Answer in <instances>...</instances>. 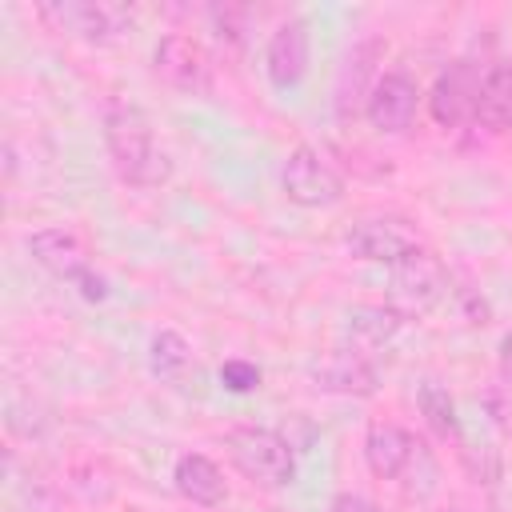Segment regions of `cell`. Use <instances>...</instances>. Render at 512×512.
<instances>
[{
  "mask_svg": "<svg viewBox=\"0 0 512 512\" xmlns=\"http://www.w3.org/2000/svg\"><path fill=\"white\" fill-rule=\"evenodd\" d=\"M416 104H420V88L408 72H384L372 80L368 88V100H364V116L376 132H388V136H400L412 128L416 120Z\"/></svg>",
  "mask_w": 512,
  "mask_h": 512,
  "instance_id": "30bf717a",
  "label": "cell"
},
{
  "mask_svg": "<svg viewBox=\"0 0 512 512\" xmlns=\"http://www.w3.org/2000/svg\"><path fill=\"white\" fill-rule=\"evenodd\" d=\"M172 484L184 500L200 504V508H216L224 504L228 488H224V472L216 468V460H208L204 452H184L172 468Z\"/></svg>",
  "mask_w": 512,
  "mask_h": 512,
  "instance_id": "5bb4252c",
  "label": "cell"
},
{
  "mask_svg": "<svg viewBox=\"0 0 512 512\" xmlns=\"http://www.w3.org/2000/svg\"><path fill=\"white\" fill-rule=\"evenodd\" d=\"M372 56H376V44H364V48H356V52L344 60V68H340V84H336V108L344 104L348 88H352L356 96L364 92V76L372 72Z\"/></svg>",
  "mask_w": 512,
  "mask_h": 512,
  "instance_id": "d6986e66",
  "label": "cell"
},
{
  "mask_svg": "<svg viewBox=\"0 0 512 512\" xmlns=\"http://www.w3.org/2000/svg\"><path fill=\"white\" fill-rule=\"evenodd\" d=\"M28 252H32V260H36L44 272H52V276H60V280H72V284L92 268V244H88V236H84L80 228H72V224L36 228V232L28 236Z\"/></svg>",
  "mask_w": 512,
  "mask_h": 512,
  "instance_id": "8fae6325",
  "label": "cell"
},
{
  "mask_svg": "<svg viewBox=\"0 0 512 512\" xmlns=\"http://www.w3.org/2000/svg\"><path fill=\"white\" fill-rule=\"evenodd\" d=\"M152 68L176 92H188V96L212 92V56L196 36H184V32L160 36V44L152 52Z\"/></svg>",
  "mask_w": 512,
  "mask_h": 512,
  "instance_id": "8992f818",
  "label": "cell"
},
{
  "mask_svg": "<svg viewBox=\"0 0 512 512\" xmlns=\"http://www.w3.org/2000/svg\"><path fill=\"white\" fill-rule=\"evenodd\" d=\"M448 512H456V508H448Z\"/></svg>",
  "mask_w": 512,
  "mask_h": 512,
  "instance_id": "484cf974",
  "label": "cell"
},
{
  "mask_svg": "<svg viewBox=\"0 0 512 512\" xmlns=\"http://www.w3.org/2000/svg\"><path fill=\"white\" fill-rule=\"evenodd\" d=\"M444 296H448V268H444V260L432 248L416 244L408 256H400L392 264V276H388V308H396L404 320L428 316Z\"/></svg>",
  "mask_w": 512,
  "mask_h": 512,
  "instance_id": "7a4b0ae2",
  "label": "cell"
},
{
  "mask_svg": "<svg viewBox=\"0 0 512 512\" xmlns=\"http://www.w3.org/2000/svg\"><path fill=\"white\" fill-rule=\"evenodd\" d=\"M404 328V316L388 304H356L348 308V340L356 352H376V348H388Z\"/></svg>",
  "mask_w": 512,
  "mask_h": 512,
  "instance_id": "9a60e30c",
  "label": "cell"
},
{
  "mask_svg": "<svg viewBox=\"0 0 512 512\" xmlns=\"http://www.w3.org/2000/svg\"><path fill=\"white\" fill-rule=\"evenodd\" d=\"M308 64H312L308 20L292 16V20H284V24L268 36V48H264V72H268V80H272L276 92H288V88H296V84L308 76Z\"/></svg>",
  "mask_w": 512,
  "mask_h": 512,
  "instance_id": "7c38bea8",
  "label": "cell"
},
{
  "mask_svg": "<svg viewBox=\"0 0 512 512\" xmlns=\"http://www.w3.org/2000/svg\"><path fill=\"white\" fill-rule=\"evenodd\" d=\"M500 376L504 384H512V332L500 340Z\"/></svg>",
  "mask_w": 512,
  "mask_h": 512,
  "instance_id": "d4e9b609",
  "label": "cell"
},
{
  "mask_svg": "<svg viewBox=\"0 0 512 512\" xmlns=\"http://www.w3.org/2000/svg\"><path fill=\"white\" fill-rule=\"evenodd\" d=\"M36 12L56 32H68L88 44H108L132 24V12L124 4H104V0H52L40 4Z\"/></svg>",
  "mask_w": 512,
  "mask_h": 512,
  "instance_id": "277c9868",
  "label": "cell"
},
{
  "mask_svg": "<svg viewBox=\"0 0 512 512\" xmlns=\"http://www.w3.org/2000/svg\"><path fill=\"white\" fill-rule=\"evenodd\" d=\"M332 512H380L372 500H364V496H352V492H340L336 500H332Z\"/></svg>",
  "mask_w": 512,
  "mask_h": 512,
  "instance_id": "cb8c5ba5",
  "label": "cell"
},
{
  "mask_svg": "<svg viewBox=\"0 0 512 512\" xmlns=\"http://www.w3.org/2000/svg\"><path fill=\"white\" fill-rule=\"evenodd\" d=\"M224 448H228V460H232L252 484L288 488V484L296 480V452H292V444H288L276 428H256V424L232 428V432L224 436Z\"/></svg>",
  "mask_w": 512,
  "mask_h": 512,
  "instance_id": "3957f363",
  "label": "cell"
},
{
  "mask_svg": "<svg viewBox=\"0 0 512 512\" xmlns=\"http://www.w3.org/2000/svg\"><path fill=\"white\" fill-rule=\"evenodd\" d=\"M260 380H264L260 364H252V360H244V356H232V360H224V364H220V384H224L228 392H236V396L256 392V388H260Z\"/></svg>",
  "mask_w": 512,
  "mask_h": 512,
  "instance_id": "ffe728a7",
  "label": "cell"
},
{
  "mask_svg": "<svg viewBox=\"0 0 512 512\" xmlns=\"http://www.w3.org/2000/svg\"><path fill=\"white\" fill-rule=\"evenodd\" d=\"M420 244L416 228L404 220V216H364L348 228L344 236V248L356 256V260H368V264H396L400 256H408L412 248Z\"/></svg>",
  "mask_w": 512,
  "mask_h": 512,
  "instance_id": "52a82bcc",
  "label": "cell"
},
{
  "mask_svg": "<svg viewBox=\"0 0 512 512\" xmlns=\"http://www.w3.org/2000/svg\"><path fill=\"white\" fill-rule=\"evenodd\" d=\"M76 288H80V296L88 300V304H100V300H108V280L100 276V272H84L80 280H76Z\"/></svg>",
  "mask_w": 512,
  "mask_h": 512,
  "instance_id": "603a6c76",
  "label": "cell"
},
{
  "mask_svg": "<svg viewBox=\"0 0 512 512\" xmlns=\"http://www.w3.org/2000/svg\"><path fill=\"white\" fill-rule=\"evenodd\" d=\"M416 452V436L392 420H376L364 432V464L376 480H400Z\"/></svg>",
  "mask_w": 512,
  "mask_h": 512,
  "instance_id": "4fadbf2b",
  "label": "cell"
},
{
  "mask_svg": "<svg viewBox=\"0 0 512 512\" xmlns=\"http://www.w3.org/2000/svg\"><path fill=\"white\" fill-rule=\"evenodd\" d=\"M104 148H108V160L124 184L156 188L172 172L168 156L156 148L152 120L136 104H112L104 112Z\"/></svg>",
  "mask_w": 512,
  "mask_h": 512,
  "instance_id": "6da1fadb",
  "label": "cell"
},
{
  "mask_svg": "<svg viewBox=\"0 0 512 512\" xmlns=\"http://www.w3.org/2000/svg\"><path fill=\"white\" fill-rule=\"evenodd\" d=\"M192 364V348L176 328H160L148 344V368L156 380H180Z\"/></svg>",
  "mask_w": 512,
  "mask_h": 512,
  "instance_id": "e0dca14e",
  "label": "cell"
},
{
  "mask_svg": "<svg viewBox=\"0 0 512 512\" xmlns=\"http://www.w3.org/2000/svg\"><path fill=\"white\" fill-rule=\"evenodd\" d=\"M416 404H420V416L428 420V428H432L440 440L460 436V416H456V400L448 396V388L424 380L420 392H416Z\"/></svg>",
  "mask_w": 512,
  "mask_h": 512,
  "instance_id": "ac0fdd59",
  "label": "cell"
},
{
  "mask_svg": "<svg viewBox=\"0 0 512 512\" xmlns=\"http://www.w3.org/2000/svg\"><path fill=\"white\" fill-rule=\"evenodd\" d=\"M240 8H232V4H224V8H212V20H216V28H220V36H228V40H240Z\"/></svg>",
  "mask_w": 512,
  "mask_h": 512,
  "instance_id": "7402d4cb",
  "label": "cell"
},
{
  "mask_svg": "<svg viewBox=\"0 0 512 512\" xmlns=\"http://www.w3.org/2000/svg\"><path fill=\"white\" fill-rule=\"evenodd\" d=\"M480 80H484L480 64H472V60H452V64L436 76V84H432V92H428V112H432V120H436L440 128H460V124L476 120Z\"/></svg>",
  "mask_w": 512,
  "mask_h": 512,
  "instance_id": "ba28073f",
  "label": "cell"
},
{
  "mask_svg": "<svg viewBox=\"0 0 512 512\" xmlns=\"http://www.w3.org/2000/svg\"><path fill=\"white\" fill-rule=\"evenodd\" d=\"M456 304H460V316L472 324V328H484L488 320H492V308H488V300L480 296V288H456Z\"/></svg>",
  "mask_w": 512,
  "mask_h": 512,
  "instance_id": "44dd1931",
  "label": "cell"
},
{
  "mask_svg": "<svg viewBox=\"0 0 512 512\" xmlns=\"http://www.w3.org/2000/svg\"><path fill=\"white\" fill-rule=\"evenodd\" d=\"M476 124L492 132L512 128V64H496L484 72L480 96H476Z\"/></svg>",
  "mask_w": 512,
  "mask_h": 512,
  "instance_id": "2e32d148",
  "label": "cell"
},
{
  "mask_svg": "<svg viewBox=\"0 0 512 512\" xmlns=\"http://www.w3.org/2000/svg\"><path fill=\"white\" fill-rule=\"evenodd\" d=\"M280 184H284V196L300 208H332L344 196V176L328 164L324 152H316L308 144L288 152Z\"/></svg>",
  "mask_w": 512,
  "mask_h": 512,
  "instance_id": "5b68a950",
  "label": "cell"
},
{
  "mask_svg": "<svg viewBox=\"0 0 512 512\" xmlns=\"http://www.w3.org/2000/svg\"><path fill=\"white\" fill-rule=\"evenodd\" d=\"M308 380L328 396H356V400L372 396L376 384H380L376 368L356 348H328V352L312 356L308 360Z\"/></svg>",
  "mask_w": 512,
  "mask_h": 512,
  "instance_id": "9c48e42d",
  "label": "cell"
}]
</instances>
